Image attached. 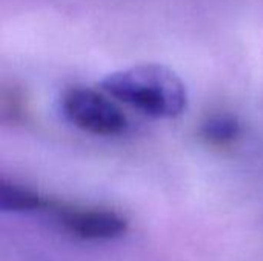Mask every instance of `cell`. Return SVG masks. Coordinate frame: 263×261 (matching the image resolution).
<instances>
[{
    "mask_svg": "<svg viewBox=\"0 0 263 261\" xmlns=\"http://www.w3.org/2000/svg\"><path fill=\"white\" fill-rule=\"evenodd\" d=\"M100 88L111 98L159 120L180 117L188 105L182 78L173 69L157 63L111 72L102 78Z\"/></svg>",
    "mask_w": 263,
    "mask_h": 261,
    "instance_id": "obj_1",
    "label": "cell"
},
{
    "mask_svg": "<svg viewBox=\"0 0 263 261\" xmlns=\"http://www.w3.org/2000/svg\"><path fill=\"white\" fill-rule=\"evenodd\" d=\"M63 117L80 131L99 137L120 135L128 129V118L123 111L111 102L108 94L91 88L74 86L62 97Z\"/></svg>",
    "mask_w": 263,
    "mask_h": 261,
    "instance_id": "obj_2",
    "label": "cell"
},
{
    "mask_svg": "<svg viewBox=\"0 0 263 261\" xmlns=\"http://www.w3.org/2000/svg\"><path fill=\"white\" fill-rule=\"evenodd\" d=\"M54 214L59 225L66 232L80 240H116L122 237L128 229L126 220L112 211L55 208Z\"/></svg>",
    "mask_w": 263,
    "mask_h": 261,
    "instance_id": "obj_3",
    "label": "cell"
},
{
    "mask_svg": "<svg viewBox=\"0 0 263 261\" xmlns=\"http://www.w3.org/2000/svg\"><path fill=\"white\" fill-rule=\"evenodd\" d=\"M51 205L37 192L2 180L0 182V211L2 212H37L49 209Z\"/></svg>",
    "mask_w": 263,
    "mask_h": 261,
    "instance_id": "obj_4",
    "label": "cell"
},
{
    "mask_svg": "<svg viewBox=\"0 0 263 261\" xmlns=\"http://www.w3.org/2000/svg\"><path fill=\"white\" fill-rule=\"evenodd\" d=\"M242 134L240 122L228 114L211 115L202 123L200 135L211 145H228Z\"/></svg>",
    "mask_w": 263,
    "mask_h": 261,
    "instance_id": "obj_5",
    "label": "cell"
}]
</instances>
